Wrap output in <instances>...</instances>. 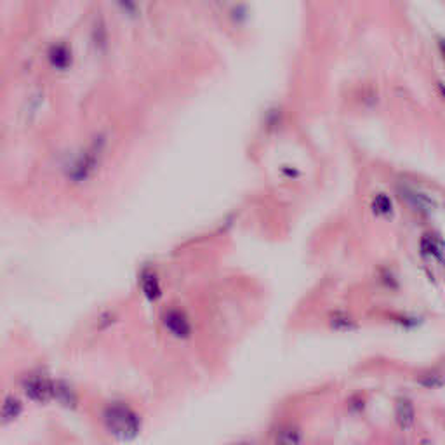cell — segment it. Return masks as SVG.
Segmentation results:
<instances>
[{
	"label": "cell",
	"mask_w": 445,
	"mask_h": 445,
	"mask_svg": "<svg viewBox=\"0 0 445 445\" xmlns=\"http://www.w3.org/2000/svg\"><path fill=\"white\" fill-rule=\"evenodd\" d=\"M105 431L117 442H134L143 431V417L125 400H108L100 412Z\"/></svg>",
	"instance_id": "cell-1"
},
{
	"label": "cell",
	"mask_w": 445,
	"mask_h": 445,
	"mask_svg": "<svg viewBox=\"0 0 445 445\" xmlns=\"http://www.w3.org/2000/svg\"><path fill=\"white\" fill-rule=\"evenodd\" d=\"M105 144H107V141L103 138H96L89 146H85L74 158H70V162L65 167V176L72 184H85L96 177L101 166Z\"/></svg>",
	"instance_id": "cell-2"
},
{
	"label": "cell",
	"mask_w": 445,
	"mask_h": 445,
	"mask_svg": "<svg viewBox=\"0 0 445 445\" xmlns=\"http://www.w3.org/2000/svg\"><path fill=\"white\" fill-rule=\"evenodd\" d=\"M54 379L44 369H30L18 378V388L26 400L45 405L52 402Z\"/></svg>",
	"instance_id": "cell-3"
},
{
	"label": "cell",
	"mask_w": 445,
	"mask_h": 445,
	"mask_svg": "<svg viewBox=\"0 0 445 445\" xmlns=\"http://www.w3.org/2000/svg\"><path fill=\"white\" fill-rule=\"evenodd\" d=\"M160 324H162L164 331L171 338L177 339V341L192 339L193 331H195L192 316L188 315L186 310H183L181 306H167L166 310H162V313H160Z\"/></svg>",
	"instance_id": "cell-4"
},
{
	"label": "cell",
	"mask_w": 445,
	"mask_h": 445,
	"mask_svg": "<svg viewBox=\"0 0 445 445\" xmlns=\"http://www.w3.org/2000/svg\"><path fill=\"white\" fill-rule=\"evenodd\" d=\"M398 195L412 213L420 214L421 217L433 216L435 210H437V202L428 193L416 190V188L398 186Z\"/></svg>",
	"instance_id": "cell-5"
},
{
	"label": "cell",
	"mask_w": 445,
	"mask_h": 445,
	"mask_svg": "<svg viewBox=\"0 0 445 445\" xmlns=\"http://www.w3.org/2000/svg\"><path fill=\"white\" fill-rule=\"evenodd\" d=\"M138 289L148 303H158L162 299V280L151 265H143L138 272Z\"/></svg>",
	"instance_id": "cell-6"
},
{
	"label": "cell",
	"mask_w": 445,
	"mask_h": 445,
	"mask_svg": "<svg viewBox=\"0 0 445 445\" xmlns=\"http://www.w3.org/2000/svg\"><path fill=\"white\" fill-rule=\"evenodd\" d=\"M417 409L407 395H397L393 400V423L400 431H411L416 426Z\"/></svg>",
	"instance_id": "cell-7"
},
{
	"label": "cell",
	"mask_w": 445,
	"mask_h": 445,
	"mask_svg": "<svg viewBox=\"0 0 445 445\" xmlns=\"http://www.w3.org/2000/svg\"><path fill=\"white\" fill-rule=\"evenodd\" d=\"M420 254L423 259L445 266V240L435 232H424L420 239Z\"/></svg>",
	"instance_id": "cell-8"
},
{
	"label": "cell",
	"mask_w": 445,
	"mask_h": 445,
	"mask_svg": "<svg viewBox=\"0 0 445 445\" xmlns=\"http://www.w3.org/2000/svg\"><path fill=\"white\" fill-rule=\"evenodd\" d=\"M305 442V431L298 423H280L273 428L270 445H303Z\"/></svg>",
	"instance_id": "cell-9"
},
{
	"label": "cell",
	"mask_w": 445,
	"mask_h": 445,
	"mask_svg": "<svg viewBox=\"0 0 445 445\" xmlns=\"http://www.w3.org/2000/svg\"><path fill=\"white\" fill-rule=\"evenodd\" d=\"M52 402L61 405L67 411H77L80 405V395L75 390L74 384L67 379H54V393H52Z\"/></svg>",
	"instance_id": "cell-10"
},
{
	"label": "cell",
	"mask_w": 445,
	"mask_h": 445,
	"mask_svg": "<svg viewBox=\"0 0 445 445\" xmlns=\"http://www.w3.org/2000/svg\"><path fill=\"white\" fill-rule=\"evenodd\" d=\"M412 383L426 391H437L445 388V371L438 367H426L412 376Z\"/></svg>",
	"instance_id": "cell-11"
},
{
	"label": "cell",
	"mask_w": 445,
	"mask_h": 445,
	"mask_svg": "<svg viewBox=\"0 0 445 445\" xmlns=\"http://www.w3.org/2000/svg\"><path fill=\"white\" fill-rule=\"evenodd\" d=\"M23 412H25V404L18 395H4V398L0 402V424L9 426V424L16 423L23 416Z\"/></svg>",
	"instance_id": "cell-12"
},
{
	"label": "cell",
	"mask_w": 445,
	"mask_h": 445,
	"mask_svg": "<svg viewBox=\"0 0 445 445\" xmlns=\"http://www.w3.org/2000/svg\"><path fill=\"white\" fill-rule=\"evenodd\" d=\"M327 325L334 332H357L360 329L357 318L345 310H336L329 313Z\"/></svg>",
	"instance_id": "cell-13"
},
{
	"label": "cell",
	"mask_w": 445,
	"mask_h": 445,
	"mask_svg": "<svg viewBox=\"0 0 445 445\" xmlns=\"http://www.w3.org/2000/svg\"><path fill=\"white\" fill-rule=\"evenodd\" d=\"M371 213L379 219H393L395 206L393 200L387 193H376L371 200Z\"/></svg>",
	"instance_id": "cell-14"
},
{
	"label": "cell",
	"mask_w": 445,
	"mask_h": 445,
	"mask_svg": "<svg viewBox=\"0 0 445 445\" xmlns=\"http://www.w3.org/2000/svg\"><path fill=\"white\" fill-rule=\"evenodd\" d=\"M390 322L395 327L402 329V331H416V329H420L424 324V318L421 315H416V313L398 312L391 313Z\"/></svg>",
	"instance_id": "cell-15"
},
{
	"label": "cell",
	"mask_w": 445,
	"mask_h": 445,
	"mask_svg": "<svg viewBox=\"0 0 445 445\" xmlns=\"http://www.w3.org/2000/svg\"><path fill=\"white\" fill-rule=\"evenodd\" d=\"M49 63L56 70H67L72 65V51L67 44H56L49 49Z\"/></svg>",
	"instance_id": "cell-16"
},
{
	"label": "cell",
	"mask_w": 445,
	"mask_h": 445,
	"mask_svg": "<svg viewBox=\"0 0 445 445\" xmlns=\"http://www.w3.org/2000/svg\"><path fill=\"white\" fill-rule=\"evenodd\" d=\"M118 321H120V316H118L117 312H113V310H103L96 316V329L100 332H107L110 329H113L118 324Z\"/></svg>",
	"instance_id": "cell-17"
},
{
	"label": "cell",
	"mask_w": 445,
	"mask_h": 445,
	"mask_svg": "<svg viewBox=\"0 0 445 445\" xmlns=\"http://www.w3.org/2000/svg\"><path fill=\"white\" fill-rule=\"evenodd\" d=\"M365 409H367V397H364V393H355L348 397L349 414H364Z\"/></svg>",
	"instance_id": "cell-18"
},
{
	"label": "cell",
	"mask_w": 445,
	"mask_h": 445,
	"mask_svg": "<svg viewBox=\"0 0 445 445\" xmlns=\"http://www.w3.org/2000/svg\"><path fill=\"white\" fill-rule=\"evenodd\" d=\"M379 282L381 285L387 289H398V279L391 270H383V272L379 273Z\"/></svg>",
	"instance_id": "cell-19"
},
{
	"label": "cell",
	"mask_w": 445,
	"mask_h": 445,
	"mask_svg": "<svg viewBox=\"0 0 445 445\" xmlns=\"http://www.w3.org/2000/svg\"><path fill=\"white\" fill-rule=\"evenodd\" d=\"M118 8L125 12L127 16H136L140 12V6H138V0H115Z\"/></svg>",
	"instance_id": "cell-20"
},
{
	"label": "cell",
	"mask_w": 445,
	"mask_h": 445,
	"mask_svg": "<svg viewBox=\"0 0 445 445\" xmlns=\"http://www.w3.org/2000/svg\"><path fill=\"white\" fill-rule=\"evenodd\" d=\"M438 91H440L442 98H444V100H445V85L442 84V82H438Z\"/></svg>",
	"instance_id": "cell-21"
},
{
	"label": "cell",
	"mask_w": 445,
	"mask_h": 445,
	"mask_svg": "<svg viewBox=\"0 0 445 445\" xmlns=\"http://www.w3.org/2000/svg\"><path fill=\"white\" fill-rule=\"evenodd\" d=\"M438 47H440V52L444 54V59H445V41L438 42Z\"/></svg>",
	"instance_id": "cell-22"
},
{
	"label": "cell",
	"mask_w": 445,
	"mask_h": 445,
	"mask_svg": "<svg viewBox=\"0 0 445 445\" xmlns=\"http://www.w3.org/2000/svg\"><path fill=\"white\" fill-rule=\"evenodd\" d=\"M233 445H254V444L249 440H243V442H237V444H233Z\"/></svg>",
	"instance_id": "cell-23"
},
{
	"label": "cell",
	"mask_w": 445,
	"mask_h": 445,
	"mask_svg": "<svg viewBox=\"0 0 445 445\" xmlns=\"http://www.w3.org/2000/svg\"><path fill=\"white\" fill-rule=\"evenodd\" d=\"M393 445H407V444H405V442H397V444H393Z\"/></svg>",
	"instance_id": "cell-24"
}]
</instances>
